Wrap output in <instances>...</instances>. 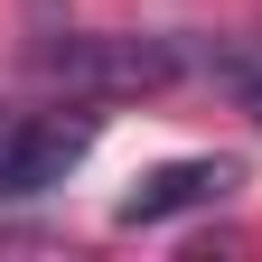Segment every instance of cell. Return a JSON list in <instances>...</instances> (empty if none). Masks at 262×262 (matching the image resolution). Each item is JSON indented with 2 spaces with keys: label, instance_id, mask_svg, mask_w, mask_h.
<instances>
[{
  "label": "cell",
  "instance_id": "4",
  "mask_svg": "<svg viewBox=\"0 0 262 262\" xmlns=\"http://www.w3.org/2000/svg\"><path fill=\"white\" fill-rule=\"evenodd\" d=\"M234 94H244V113L262 122V75H234Z\"/></svg>",
  "mask_w": 262,
  "mask_h": 262
},
{
  "label": "cell",
  "instance_id": "5",
  "mask_svg": "<svg viewBox=\"0 0 262 262\" xmlns=\"http://www.w3.org/2000/svg\"><path fill=\"white\" fill-rule=\"evenodd\" d=\"M28 19H38V28H56V19H66V0H28Z\"/></svg>",
  "mask_w": 262,
  "mask_h": 262
},
{
  "label": "cell",
  "instance_id": "3",
  "mask_svg": "<svg viewBox=\"0 0 262 262\" xmlns=\"http://www.w3.org/2000/svg\"><path fill=\"white\" fill-rule=\"evenodd\" d=\"M234 187H244L234 159H169V169H150L122 196V225H169V215H196V206H225Z\"/></svg>",
  "mask_w": 262,
  "mask_h": 262
},
{
  "label": "cell",
  "instance_id": "2",
  "mask_svg": "<svg viewBox=\"0 0 262 262\" xmlns=\"http://www.w3.org/2000/svg\"><path fill=\"white\" fill-rule=\"evenodd\" d=\"M94 150V122L84 113H19L0 122V196H47L84 169Z\"/></svg>",
  "mask_w": 262,
  "mask_h": 262
},
{
  "label": "cell",
  "instance_id": "1",
  "mask_svg": "<svg viewBox=\"0 0 262 262\" xmlns=\"http://www.w3.org/2000/svg\"><path fill=\"white\" fill-rule=\"evenodd\" d=\"M38 75L84 94V103H113V94H159L178 75L169 38H75V28H47L38 38Z\"/></svg>",
  "mask_w": 262,
  "mask_h": 262
}]
</instances>
